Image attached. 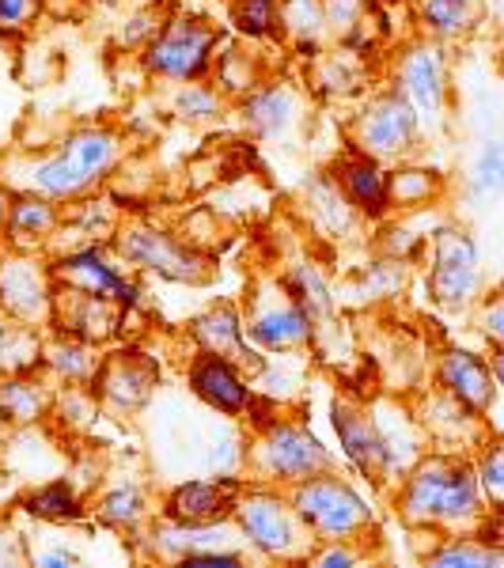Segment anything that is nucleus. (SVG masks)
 Returning <instances> with one entry per match:
<instances>
[{
	"instance_id": "nucleus-1",
	"label": "nucleus",
	"mask_w": 504,
	"mask_h": 568,
	"mask_svg": "<svg viewBox=\"0 0 504 568\" xmlns=\"http://www.w3.org/2000/svg\"><path fill=\"white\" fill-rule=\"evenodd\" d=\"M133 141L114 122H84L61 133L46 152L12 149L0 155V179L12 190L42 194L58 205H77L130 160Z\"/></svg>"
},
{
	"instance_id": "nucleus-2",
	"label": "nucleus",
	"mask_w": 504,
	"mask_h": 568,
	"mask_svg": "<svg viewBox=\"0 0 504 568\" xmlns=\"http://www.w3.org/2000/svg\"><path fill=\"white\" fill-rule=\"evenodd\" d=\"M490 511L471 455L425 452L395 481V516L425 535H471Z\"/></svg>"
},
{
	"instance_id": "nucleus-3",
	"label": "nucleus",
	"mask_w": 504,
	"mask_h": 568,
	"mask_svg": "<svg viewBox=\"0 0 504 568\" xmlns=\"http://www.w3.org/2000/svg\"><path fill=\"white\" fill-rule=\"evenodd\" d=\"M330 466H334L330 447L296 414L265 417L246 436V466H243L246 481L292 489V485L315 478V474L330 470Z\"/></svg>"
},
{
	"instance_id": "nucleus-4",
	"label": "nucleus",
	"mask_w": 504,
	"mask_h": 568,
	"mask_svg": "<svg viewBox=\"0 0 504 568\" xmlns=\"http://www.w3.org/2000/svg\"><path fill=\"white\" fill-rule=\"evenodd\" d=\"M232 519L251 557H262V561L300 565L315 549V535L300 519L289 489H281V485L243 481Z\"/></svg>"
},
{
	"instance_id": "nucleus-5",
	"label": "nucleus",
	"mask_w": 504,
	"mask_h": 568,
	"mask_svg": "<svg viewBox=\"0 0 504 568\" xmlns=\"http://www.w3.org/2000/svg\"><path fill=\"white\" fill-rule=\"evenodd\" d=\"M224 45V31L213 16L205 12H168L152 42L137 53L141 72L155 80L160 88L190 84V80H205L213 72V61Z\"/></svg>"
},
{
	"instance_id": "nucleus-6",
	"label": "nucleus",
	"mask_w": 504,
	"mask_h": 568,
	"mask_svg": "<svg viewBox=\"0 0 504 568\" xmlns=\"http://www.w3.org/2000/svg\"><path fill=\"white\" fill-rule=\"evenodd\" d=\"M345 141H350V149L380 160L383 168H399V163L417 160L429 133L417 110L406 103V95L383 84L356 99L350 122H345Z\"/></svg>"
},
{
	"instance_id": "nucleus-7",
	"label": "nucleus",
	"mask_w": 504,
	"mask_h": 568,
	"mask_svg": "<svg viewBox=\"0 0 504 568\" xmlns=\"http://www.w3.org/2000/svg\"><path fill=\"white\" fill-rule=\"evenodd\" d=\"M289 497L296 504L308 530L315 535V542H326V538H337V542H375V535H380V519H375L369 497L345 474H337V466L292 485Z\"/></svg>"
},
{
	"instance_id": "nucleus-8",
	"label": "nucleus",
	"mask_w": 504,
	"mask_h": 568,
	"mask_svg": "<svg viewBox=\"0 0 504 568\" xmlns=\"http://www.w3.org/2000/svg\"><path fill=\"white\" fill-rule=\"evenodd\" d=\"M110 246H114L118 262H125L130 270L152 273V277L182 284V288H201L216 273L213 254L198 251L190 240H182V235L141 216L122 220Z\"/></svg>"
},
{
	"instance_id": "nucleus-9",
	"label": "nucleus",
	"mask_w": 504,
	"mask_h": 568,
	"mask_svg": "<svg viewBox=\"0 0 504 568\" xmlns=\"http://www.w3.org/2000/svg\"><path fill=\"white\" fill-rule=\"evenodd\" d=\"M429 254V300L444 315H471L485 292L482 251L463 224H440L425 243Z\"/></svg>"
},
{
	"instance_id": "nucleus-10",
	"label": "nucleus",
	"mask_w": 504,
	"mask_h": 568,
	"mask_svg": "<svg viewBox=\"0 0 504 568\" xmlns=\"http://www.w3.org/2000/svg\"><path fill=\"white\" fill-rule=\"evenodd\" d=\"M246 337L262 356H296L315 349V323L281 277H259L243 300Z\"/></svg>"
},
{
	"instance_id": "nucleus-11",
	"label": "nucleus",
	"mask_w": 504,
	"mask_h": 568,
	"mask_svg": "<svg viewBox=\"0 0 504 568\" xmlns=\"http://www.w3.org/2000/svg\"><path fill=\"white\" fill-rule=\"evenodd\" d=\"M391 88L406 95V103L417 110L429 136L447 130L452 118V72H447V45H440L425 34H414L399 45L391 61Z\"/></svg>"
},
{
	"instance_id": "nucleus-12",
	"label": "nucleus",
	"mask_w": 504,
	"mask_h": 568,
	"mask_svg": "<svg viewBox=\"0 0 504 568\" xmlns=\"http://www.w3.org/2000/svg\"><path fill=\"white\" fill-rule=\"evenodd\" d=\"M232 114L240 130L259 144H292L304 136L311 118V95L304 84L285 77H265L259 88H251L232 103Z\"/></svg>"
},
{
	"instance_id": "nucleus-13",
	"label": "nucleus",
	"mask_w": 504,
	"mask_h": 568,
	"mask_svg": "<svg viewBox=\"0 0 504 568\" xmlns=\"http://www.w3.org/2000/svg\"><path fill=\"white\" fill-rule=\"evenodd\" d=\"M53 296H58V284H53L50 254L12 251V246L0 251V307L16 323L46 334L53 326Z\"/></svg>"
},
{
	"instance_id": "nucleus-14",
	"label": "nucleus",
	"mask_w": 504,
	"mask_h": 568,
	"mask_svg": "<svg viewBox=\"0 0 504 568\" xmlns=\"http://www.w3.org/2000/svg\"><path fill=\"white\" fill-rule=\"evenodd\" d=\"M330 425H334V436H337V447L345 452L361 478L369 485H387L395 481V463H391V452H387V439L380 433V420H375L372 406L353 394H337L330 402Z\"/></svg>"
},
{
	"instance_id": "nucleus-15",
	"label": "nucleus",
	"mask_w": 504,
	"mask_h": 568,
	"mask_svg": "<svg viewBox=\"0 0 504 568\" xmlns=\"http://www.w3.org/2000/svg\"><path fill=\"white\" fill-rule=\"evenodd\" d=\"M50 270L58 288H77L91 292V296L118 300L125 311H137L144 304L141 284L130 277V265H114L103 246H77V251L50 254Z\"/></svg>"
},
{
	"instance_id": "nucleus-16",
	"label": "nucleus",
	"mask_w": 504,
	"mask_h": 568,
	"mask_svg": "<svg viewBox=\"0 0 504 568\" xmlns=\"http://www.w3.org/2000/svg\"><path fill=\"white\" fill-rule=\"evenodd\" d=\"M155 387H160V364L141 349L107 353L103 364H99L95 383H91L99 406L118 417H137L141 409H149Z\"/></svg>"
},
{
	"instance_id": "nucleus-17",
	"label": "nucleus",
	"mask_w": 504,
	"mask_h": 568,
	"mask_svg": "<svg viewBox=\"0 0 504 568\" xmlns=\"http://www.w3.org/2000/svg\"><path fill=\"white\" fill-rule=\"evenodd\" d=\"M187 387L205 409L232 420L251 417V409L259 406V394L251 387V372H243L235 361L216 353L194 349L187 364Z\"/></svg>"
},
{
	"instance_id": "nucleus-18",
	"label": "nucleus",
	"mask_w": 504,
	"mask_h": 568,
	"mask_svg": "<svg viewBox=\"0 0 504 568\" xmlns=\"http://www.w3.org/2000/svg\"><path fill=\"white\" fill-rule=\"evenodd\" d=\"M414 414L421 420V433H425V439L436 452L471 455L474 459L485 447V439H490V433H485V414L463 406L455 394H447L440 387H429L421 394Z\"/></svg>"
},
{
	"instance_id": "nucleus-19",
	"label": "nucleus",
	"mask_w": 504,
	"mask_h": 568,
	"mask_svg": "<svg viewBox=\"0 0 504 568\" xmlns=\"http://www.w3.org/2000/svg\"><path fill=\"white\" fill-rule=\"evenodd\" d=\"M190 342L201 353H216L235 361L243 372L259 375L265 372V356L254 349L251 337H246V323H243V304H232V300H216L205 311H198L190 318Z\"/></svg>"
},
{
	"instance_id": "nucleus-20",
	"label": "nucleus",
	"mask_w": 504,
	"mask_h": 568,
	"mask_svg": "<svg viewBox=\"0 0 504 568\" xmlns=\"http://www.w3.org/2000/svg\"><path fill=\"white\" fill-rule=\"evenodd\" d=\"M243 481L246 478H235V474L179 481L160 497V516L175 519V524H228Z\"/></svg>"
},
{
	"instance_id": "nucleus-21",
	"label": "nucleus",
	"mask_w": 504,
	"mask_h": 568,
	"mask_svg": "<svg viewBox=\"0 0 504 568\" xmlns=\"http://www.w3.org/2000/svg\"><path fill=\"white\" fill-rule=\"evenodd\" d=\"M296 201H300L304 224L330 243H350L356 240V232L369 224V220L361 216V209L345 197V190L337 186V179L330 175V171H315V175L300 186Z\"/></svg>"
},
{
	"instance_id": "nucleus-22",
	"label": "nucleus",
	"mask_w": 504,
	"mask_h": 568,
	"mask_svg": "<svg viewBox=\"0 0 504 568\" xmlns=\"http://www.w3.org/2000/svg\"><path fill=\"white\" fill-rule=\"evenodd\" d=\"M125 315H130V311L118 304V300L91 296V292H77V288H58L50 329H65V334H77V337H84V342L107 345L110 337L122 334Z\"/></svg>"
},
{
	"instance_id": "nucleus-23",
	"label": "nucleus",
	"mask_w": 504,
	"mask_h": 568,
	"mask_svg": "<svg viewBox=\"0 0 504 568\" xmlns=\"http://www.w3.org/2000/svg\"><path fill=\"white\" fill-rule=\"evenodd\" d=\"M433 379L440 390L455 394L463 406L478 409V414H490L501 390L490 356H478L474 349H463V345H452V349H444L436 356Z\"/></svg>"
},
{
	"instance_id": "nucleus-24",
	"label": "nucleus",
	"mask_w": 504,
	"mask_h": 568,
	"mask_svg": "<svg viewBox=\"0 0 504 568\" xmlns=\"http://www.w3.org/2000/svg\"><path fill=\"white\" fill-rule=\"evenodd\" d=\"M330 175L337 179V186L345 190V197L361 209L369 224H383L391 216V168H383L380 160L345 149L330 163Z\"/></svg>"
},
{
	"instance_id": "nucleus-25",
	"label": "nucleus",
	"mask_w": 504,
	"mask_h": 568,
	"mask_svg": "<svg viewBox=\"0 0 504 568\" xmlns=\"http://www.w3.org/2000/svg\"><path fill=\"white\" fill-rule=\"evenodd\" d=\"M281 281L285 288L296 296V304L308 311L311 323H315V342L326 326H342L337 323V288L330 284L323 262H315L304 251H292L285 262H281Z\"/></svg>"
},
{
	"instance_id": "nucleus-26",
	"label": "nucleus",
	"mask_w": 504,
	"mask_h": 568,
	"mask_svg": "<svg viewBox=\"0 0 504 568\" xmlns=\"http://www.w3.org/2000/svg\"><path fill=\"white\" fill-rule=\"evenodd\" d=\"M61 220H65V205H58V201H50L42 194L12 190L4 246H12V251L50 254V246H53V240H58V232H61Z\"/></svg>"
},
{
	"instance_id": "nucleus-27",
	"label": "nucleus",
	"mask_w": 504,
	"mask_h": 568,
	"mask_svg": "<svg viewBox=\"0 0 504 568\" xmlns=\"http://www.w3.org/2000/svg\"><path fill=\"white\" fill-rule=\"evenodd\" d=\"M103 364V345L84 342L65 329H46L42 334V361L39 368L61 387H91Z\"/></svg>"
},
{
	"instance_id": "nucleus-28",
	"label": "nucleus",
	"mask_w": 504,
	"mask_h": 568,
	"mask_svg": "<svg viewBox=\"0 0 504 568\" xmlns=\"http://www.w3.org/2000/svg\"><path fill=\"white\" fill-rule=\"evenodd\" d=\"M417 34L440 45H460L485 27V0H410Z\"/></svg>"
},
{
	"instance_id": "nucleus-29",
	"label": "nucleus",
	"mask_w": 504,
	"mask_h": 568,
	"mask_svg": "<svg viewBox=\"0 0 504 568\" xmlns=\"http://www.w3.org/2000/svg\"><path fill=\"white\" fill-rule=\"evenodd\" d=\"M91 516L99 519L103 527L118 530V535H130L137 538L144 527L160 516V504L152 500V493L137 481H118V485H107L103 493L91 504Z\"/></svg>"
},
{
	"instance_id": "nucleus-30",
	"label": "nucleus",
	"mask_w": 504,
	"mask_h": 568,
	"mask_svg": "<svg viewBox=\"0 0 504 568\" xmlns=\"http://www.w3.org/2000/svg\"><path fill=\"white\" fill-rule=\"evenodd\" d=\"M168 114L175 122L190 125V130H216L232 114V99L224 95L213 77L190 80V84H171L168 88Z\"/></svg>"
},
{
	"instance_id": "nucleus-31",
	"label": "nucleus",
	"mask_w": 504,
	"mask_h": 568,
	"mask_svg": "<svg viewBox=\"0 0 504 568\" xmlns=\"http://www.w3.org/2000/svg\"><path fill=\"white\" fill-rule=\"evenodd\" d=\"M53 394H58V387L42 379V368L4 375L0 379V414H4L8 428H31L42 417H50Z\"/></svg>"
},
{
	"instance_id": "nucleus-32",
	"label": "nucleus",
	"mask_w": 504,
	"mask_h": 568,
	"mask_svg": "<svg viewBox=\"0 0 504 568\" xmlns=\"http://www.w3.org/2000/svg\"><path fill=\"white\" fill-rule=\"evenodd\" d=\"M281 45L304 58H319L334 45L323 0H281Z\"/></svg>"
},
{
	"instance_id": "nucleus-33",
	"label": "nucleus",
	"mask_w": 504,
	"mask_h": 568,
	"mask_svg": "<svg viewBox=\"0 0 504 568\" xmlns=\"http://www.w3.org/2000/svg\"><path fill=\"white\" fill-rule=\"evenodd\" d=\"M406 284H410V262L375 254L369 265H361V270L345 281L342 296H353L356 304H364V307L391 304V300H399L402 292H406Z\"/></svg>"
},
{
	"instance_id": "nucleus-34",
	"label": "nucleus",
	"mask_w": 504,
	"mask_h": 568,
	"mask_svg": "<svg viewBox=\"0 0 504 568\" xmlns=\"http://www.w3.org/2000/svg\"><path fill=\"white\" fill-rule=\"evenodd\" d=\"M209 77H213V84L235 103L240 95H246L251 88L262 84V80H265V65L259 61V50H254V42L235 39V42L220 45V53H216V61H213V72H209Z\"/></svg>"
},
{
	"instance_id": "nucleus-35",
	"label": "nucleus",
	"mask_w": 504,
	"mask_h": 568,
	"mask_svg": "<svg viewBox=\"0 0 504 568\" xmlns=\"http://www.w3.org/2000/svg\"><path fill=\"white\" fill-rule=\"evenodd\" d=\"M353 45L334 42L319 58H311L308 88L326 91V95H361L364 91V65L353 58Z\"/></svg>"
},
{
	"instance_id": "nucleus-36",
	"label": "nucleus",
	"mask_w": 504,
	"mask_h": 568,
	"mask_svg": "<svg viewBox=\"0 0 504 568\" xmlns=\"http://www.w3.org/2000/svg\"><path fill=\"white\" fill-rule=\"evenodd\" d=\"M23 511L50 527H72V524H84L91 516L88 500L69 481H46L39 489H31L23 497Z\"/></svg>"
},
{
	"instance_id": "nucleus-37",
	"label": "nucleus",
	"mask_w": 504,
	"mask_h": 568,
	"mask_svg": "<svg viewBox=\"0 0 504 568\" xmlns=\"http://www.w3.org/2000/svg\"><path fill=\"white\" fill-rule=\"evenodd\" d=\"M440 194H444L440 171L421 168L417 160L391 168V213H395V209H402V213H410V209H429L433 201H440Z\"/></svg>"
},
{
	"instance_id": "nucleus-38",
	"label": "nucleus",
	"mask_w": 504,
	"mask_h": 568,
	"mask_svg": "<svg viewBox=\"0 0 504 568\" xmlns=\"http://www.w3.org/2000/svg\"><path fill=\"white\" fill-rule=\"evenodd\" d=\"M228 27L243 42L281 45V0H228Z\"/></svg>"
},
{
	"instance_id": "nucleus-39",
	"label": "nucleus",
	"mask_w": 504,
	"mask_h": 568,
	"mask_svg": "<svg viewBox=\"0 0 504 568\" xmlns=\"http://www.w3.org/2000/svg\"><path fill=\"white\" fill-rule=\"evenodd\" d=\"M42 361V329L23 326L0 307V379L16 372H34Z\"/></svg>"
},
{
	"instance_id": "nucleus-40",
	"label": "nucleus",
	"mask_w": 504,
	"mask_h": 568,
	"mask_svg": "<svg viewBox=\"0 0 504 568\" xmlns=\"http://www.w3.org/2000/svg\"><path fill=\"white\" fill-rule=\"evenodd\" d=\"M429 565L436 568H471V565H504V549L490 546L485 538L471 535H436V546L425 554Z\"/></svg>"
},
{
	"instance_id": "nucleus-41",
	"label": "nucleus",
	"mask_w": 504,
	"mask_h": 568,
	"mask_svg": "<svg viewBox=\"0 0 504 568\" xmlns=\"http://www.w3.org/2000/svg\"><path fill=\"white\" fill-rule=\"evenodd\" d=\"M471 194L478 201H493L504 194V141H485L471 163Z\"/></svg>"
},
{
	"instance_id": "nucleus-42",
	"label": "nucleus",
	"mask_w": 504,
	"mask_h": 568,
	"mask_svg": "<svg viewBox=\"0 0 504 568\" xmlns=\"http://www.w3.org/2000/svg\"><path fill=\"white\" fill-rule=\"evenodd\" d=\"M323 4H326V20H330L334 42L356 45L361 31L372 20V0H323Z\"/></svg>"
},
{
	"instance_id": "nucleus-43",
	"label": "nucleus",
	"mask_w": 504,
	"mask_h": 568,
	"mask_svg": "<svg viewBox=\"0 0 504 568\" xmlns=\"http://www.w3.org/2000/svg\"><path fill=\"white\" fill-rule=\"evenodd\" d=\"M46 16V0H0V39L23 42Z\"/></svg>"
},
{
	"instance_id": "nucleus-44",
	"label": "nucleus",
	"mask_w": 504,
	"mask_h": 568,
	"mask_svg": "<svg viewBox=\"0 0 504 568\" xmlns=\"http://www.w3.org/2000/svg\"><path fill=\"white\" fill-rule=\"evenodd\" d=\"M474 470H478L485 500L504 508V436L485 439V447L474 455Z\"/></svg>"
},
{
	"instance_id": "nucleus-45",
	"label": "nucleus",
	"mask_w": 504,
	"mask_h": 568,
	"mask_svg": "<svg viewBox=\"0 0 504 568\" xmlns=\"http://www.w3.org/2000/svg\"><path fill=\"white\" fill-rule=\"evenodd\" d=\"M474 329L493 345V349H504V284L493 292H482V300L474 304Z\"/></svg>"
},
{
	"instance_id": "nucleus-46",
	"label": "nucleus",
	"mask_w": 504,
	"mask_h": 568,
	"mask_svg": "<svg viewBox=\"0 0 504 568\" xmlns=\"http://www.w3.org/2000/svg\"><path fill=\"white\" fill-rule=\"evenodd\" d=\"M372 542H337V538H326V542H315V549L308 554L304 565H319V568H345V565H361L372 557Z\"/></svg>"
},
{
	"instance_id": "nucleus-47",
	"label": "nucleus",
	"mask_w": 504,
	"mask_h": 568,
	"mask_svg": "<svg viewBox=\"0 0 504 568\" xmlns=\"http://www.w3.org/2000/svg\"><path fill=\"white\" fill-rule=\"evenodd\" d=\"M160 23H163V16H160V12H149V8H141V12H137L133 20L122 27V45H125V50H137V53H141L144 45L152 42V34L160 31Z\"/></svg>"
},
{
	"instance_id": "nucleus-48",
	"label": "nucleus",
	"mask_w": 504,
	"mask_h": 568,
	"mask_svg": "<svg viewBox=\"0 0 504 568\" xmlns=\"http://www.w3.org/2000/svg\"><path fill=\"white\" fill-rule=\"evenodd\" d=\"M27 561H31L27 538L12 524H4V519H0V565H27Z\"/></svg>"
},
{
	"instance_id": "nucleus-49",
	"label": "nucleus",
	"mask_w": 504,
	"mask_h": 568,
	"mask_svg": "<svg viewBox=\"0 0 504 568\" xmlns=\"http://www.w3.org/2000/svg\"><path fill=\"white\" fill-rule=\"evenodd\" d=\"M31 561L39 568H69V565H77L80 557L72 554L69 546H46V549H39V554H31Z\"/></svg>"
},
{
	"instance_id": "nucleus-50",
	"label": "nucleus",
	"mask_w": 504,
	"mask_h": 568,
	"mask_svg": "<svg viewBox=\"0 0 504 568\" xmlns=\"http://www.w3.org/2000/svg\"><path fill=\"white\" fill-rule=\"evenodd\" d=\"M485 27L504 45V0H485Z\"/></svg>"
},
{
	"instance_id": "nucleus-51",
	"label": "nucleus",
	"mask_w": 504,
	"mask_h": 568,
	"mask_svg": "<svg viewBox=\"0 0 504 568\" xmlns=\"http://www.w3.org/2000/svg\"><path fill=\"white\" fill-rule=\"evenodd\" d=\"M8 209H12V186L0 179V251H4V232H8Z\"/></svg>"
},
{
	"instance_id": "nucleus-52",
	"label": "nucleus",
	"mask_w": 504,
	"mask_h": 568,
	"mask_svg": "<svg viewBox=\"0 0 504 568\" xmlns=\"http://www.w3.org/2000/svg\"><path fill=\"white\" fill-rule=\"evenodd\" d=\"M490 364H493V375H497V387L504 390V349H493Z\"/></svg>"
},
{
	"instance_id": "nucleus-53",
	"label": "nucleus",
	"mask_w": 504,
	"mask_h": 568,
	"mask_svg": "<svg viewBox=\"0 0 504 568\" xmlns=\"http://www.w3.org/2000/svg\"><path fill=\"white\" fill-rule=\"evenodd\" d=\"M4 436H8V420H4V414H0V444H4Z\"/></svg>"
},
{
	"instance_id": "nucleus-54",
	"label": "nucleus",
	"mask_w": 504,
	"mask_h": 568,
	"mask_svg": "<svg viewBox=\"0 0 504 568\" xmlns=\"http://www.w3.org/2000/svg\"><path fill=\"white\" fill-rule=\"evenodd\" d=\"M501 84H504V65H501Z\"/></svg>"
}]
</instances>
